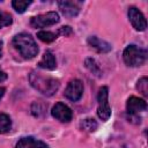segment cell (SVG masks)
Here are the masks:
<instances>
[{
  "instance_id": "obj_1",
  "label": "cell",
  "mask_w": 148,
  "mask_h": 148,
  "mask_svg": "<svg viewBox=\"0 0 148 148\" xmlns=\"http://www.w3.org/2000/svg\"><path fill=\"white\" fill-rule=\"evenodd\" d=\"M29 81L36 90H38L39 92L46 96L53 95L59 88L58 80L50 76H43L36 72H31V74L29 75Z\"/></svg>"
},
{
  "instance_id": "obj_2",
  "label": "cell",
  "mask_w": 148,
  "mask_h": 148,
  "mask_svg": "<svg viewBox=\"0 0 148 148\" xmlns=\"http://www.w3.org/2000/svg\"><path fill=\"white\" fill-rule=\"evenodd\" d=\"M13 44L15 49L21 53V56L25 59H31L38 53V46L35 39L25 32H21L16 35L13 39Z\"/></svg>"
},
{
  "instance_id": "obj_3",
  "label": "cell",
  "mask_w": 148,
  "mask_h": 148,
  "mask_svg": "<svg viewBox=\"0 0 148 148\" xmlns=\"http://www.w3.org/2000/svg\"><path fill=\"white\" fill-rule=\"evenodd\" d=\"M123 58H124V61L127 66L138 67V66H141L146 61L147 52H146V50L132 44V45H128L124 50Z\"/></svg>"
},
{
  "instance_id": "obj_4",
  "label": "cell",
  "mask_w": 148,
  "mask_h": 148,
  "mask_svg": "<svg viewBox=\"0 0 148 148\" xmlns=\"http://www.w3.org/2000/svg\"><path fill=\"white\" fill-rule=\"evenodd\" d=\"M109 89L108 87H102L98 90L97 101H98V108H97V114L102 120H108L111 116V108L109 105Z\"/></svg>"
},
{
  "instance_id": "obj_5",
  "label": "cell",
  "mask_w": 148,
  "mask_h": 148,
  "mask_svg": "<svg viewBox=\"0 0 148 148\" xmlns=\"http://www.w3.org/2000/svg\"><path fill=\"white\" fill-rule=\"evenodd\" d=\"M126 109H127V114H128V119L132 120H138V123H140V118H139V112L145 111L147 109V103L145 102V99L132 96L127 99V104H126Z\"/></svg>"
},
{
  "instance_id": "obj_6",
  "label": "cell",
  "mask_w": 148,
  "mask_h": 148,
  "mask_svg": "<svg viewBox=\"0 0 148 148\" xmlns=\"http://www.w3.org/2000/svg\"><path fill=\"white\" fill-rule=\"evenodd\" d=\"M58 22H59V15L56 12H49L46 14L37 15L31 17L30 20V24L32 28H45L53 25Z\"/></svg>"
},
{
  "instance_id": "obj_7",
  "label": "cell",
  "mask_w": 148,
  "mask_h": 148,
  "mask_svg": "<svg viewBox=\"0 0 148 148\" xmlns=\"http://www.w3.org/2000/svg\"><path fill=\"white\" fill-rule=\"evenodd\" d=\"M82 92H83V84L80 80L75 79V80L69 81V83L67 84L66 90H65V96L69 101L76 102L81 98Z\"/></svg>"
},
{
  "instance_id": "obj_8",
  "label": "cell",
  "mask_w": 148,
  "mask_h": 148,
  "mask_svg": "<svg viewBox=\"0 0 148 148\" xmlns=\"http://www.w3.org/2000/svg\"><path fill=\"white\" fill-rule=\"evenodd\" d=\"M51 114L52 117H54L56 119L62 121V123H68L72 120V117H73V113H72V110L64 103L59 102L57 103L52 110H51Z\"/></svg>"
},
{
  "instance_id": "obj_9",
  "label": "cell",
  "mask_w": 148,
  "mask_h": 148,
  "mask_svg": "<svg viewBox=\"0 0 148 148\" xmlns=\"http://www.w3.org/2000/svg\"><path fill=\"white\" fill-rule=\"evenodd\" d=\"M128 18L134 27V29L139 31H143L147 28V22L143 16V14L136 8V7H130L128 8Z\"/></svg>"
},
{
  "instance_id": "obj_10",
  "label": "cell",
  "mask_w": 148,
  "mask_h": 148,
  "mask_svg": "<svg viewBox=\"0 0 148 148\" xmlns=\"http://www.w3.org/2000/svg\"><path fill=\"white\" fill-rule=\"evenodd\" d=\"M58 6H59L61 13L67 17L76 16L79 14V12H80V2H77V1L64 0V1H59Z\"/></svg>"
},
{
  "instance_id": "obj_11",
  "label": "cell",
  "mask_w": 148,
  "mask_h": 148,
  "mask_svg": "<svg viewBox=\"0 0 148 148\" xmlns=\"http://www.w3.org/2000/svg\"><path fill=\"white\" fill-rule=\"evenodd\" d=\"M16 148H49L47 145L40 140H37L32 136H25L18 140Z\"/></svg>"
},
{
  "instance_id": "obj_12",
  "label": "cell",
  "mask_w": 148,
  "mask_h": 148,
  "mask_svg": "<svg viewBox=\"0 0 148 148\" xmlns=\"http://www.w3.org/2000/svg\"><path fill=\"white\" fill-rule=\"evenodd\" d=\"M88 44H89L91 47H94L95 50H97L98 52H102V53H106V52L111 51V49H112V46H111L108 42L102 40V39H99V38L96 37V36L89 37V38H88Z\"/></svg>"
},
{
  "instance_id": "obj_13",
  "label": "cell",
  "mask_w": 148,
  "mask_h": 148,
  "mask_svg": "<svg viewBox=\"0 0 148 148\" xmlns=\"http://www.w3.org/2000/svg\"><path fill=\"white\" fill-rule=\"evenodd\" d=\"M38 66L45 69H54L57 67V62H56V58L53 53L51 51H46L43 54V58L40 59V61L38 62Z\"/></svg>"
},
{
  "instance_id": "obj_14",
  "label": "cell",
  "mask_w": 148,
  "mask_h": 148,
  "mask_svg": "<svg viewBox=\"0 0 148 148\" xmlns=\"http://www.w3.org/2000/svg\"><path fill=\"white\" fill-rule=\"evenodd\" d=\"M12 127V120L8 114L0 113V133H7Z\"/></svg>"
},
{
  "instance_id": "obj_15",
  "label": "cell",
  "mask_w": 148,
  "mask_h": 148,
  "mask_svg": "<svg viewBox=\"0 0 148 148\" xmlns=\"http://www.w3.org/2000/svg\"><path fill=\"white\" fill-rule=\"evenodd\" d=\"M31 5V1H27V0H14L12 2L13 8L17 12V13H23L25 12V9Z\"/></svg>"
},
{
  "instance_id": "obj_16",
  "label": "cell",
  "mask_w": 148,
  "mask_h": 148,
  "mask_svg": "<svg viewBox=\"0 0 148 148\" xmlns=\"http://www.w3.org/2000/svg\"><path fill=\"white\" fill-rule=\"evenodd\" d=\"M37 37H38V39H40L44 43H51V42H53L57 38V34H54L52 31H45V30H43V31L37 32Z\"/></svg>"
},
{
  "instance_id": "obj_17",
  "label": "cell",
  "mask_w": 148,
  "mask_h": 148,
  "mask_svg": "<svg viewBox=\"0 0 148 148\" xmlns=\"http://www.w3.org/2000/svg\"><path fill=\"white\" fill-rule=\"evenodd\" d=\"M81 127H82V130H84L87 132H94L97 128V123L95 121V119L87 118L81 123Z\"/></svg>"
},
{
  "instance_id": "obj_18",
  "label": "cell",
  "mask_w": 148,
  "mask_h": 148,
  "mask_svg": "<svg viewBox=\"0 0 148 148\" xmlns=\"http://www.w3.org/2000/svg\"><path fill=\"white\" fill-rule=\"evenodd\" d=\"M86 66H87V68H88L92 74L101 75V69H99L98 65L96 64V61H95L92 58H88V59H86Z\"/></svg>"
},
{
  "instance_id": "obj_19",
  "label": "cell",
  "mask_w": 148,
  "mask_h": 148,
  "mask_svg": "<svg viewBox=\"0 0 148 148\" xmlns=\"http://www.w3.org/2000/svg\"><path fill=\"white\" fill-rule=\"evenodd\" d=\"M136 88L139 89V91H140L142 95H145V96L148 95V80H147L146 76L141 77V79L138 81Z\"/></svg>"
},
{
  "instance_id": "obj_20",
  "label": "cell",
  "mask_w": 148,
  "mask_h": 148,
  "mask_svg": "<svg viewBox=\"0 0 148 148\" xmlns=\"http://www.w3.org/2000/svg\"><path fill=\"white\" fill-rule=\"evenodd\" d=\"M12 22H13V20H12L10 14H8L3 10H0V29L12 24Z\"/></svg>"
},
{
  "instance_id": "obj_21",
  "label": "cell",
  "mask_w": 148,
  "mask_h": 148,
  "mask_svg": "<svg viewBox=\"0 0 148 148\" xmlns=\"http://www.w3.org/2000/svg\"><path fill=\"white\" fill-rule=\"evenodd\" d=\"M58 34H60V35H65V36H68V35H71V34H72V29H71V27H68V25H66V27H61V28L58 30Z\"/></svg>"
},
{
  "instance_id": "obj_22",
  "label": "cell",
  "mask_w": 148,
  "mask_h": 148,
  "mask_svg": "<svg viewBox=\"0 0 148 148\" xmlns=\"http://www.w3.org/2000/svg\"><path fill=\"white\" fill-rule=\"evenodd\" d=\"M7 79V74L0 68V82H2V81H5Z\"/></svg>"
},
{
  "instance_id": "obj_23",
  "label": "cell",
  "mask_w": 148,
  "mask_h": 148,
  "mask_svg": "<svg viewBox=\"0 0 148 148\" xmlns=\"http://www.w3.org/2000/svg\"><path fill=\"white\" fill-rule=\"evenodd\" d=\"M5 91H6V89L3 88V87H0V98L3 96V94H5Z\"/></svg>"
},
{
  "instance_id": "obj_24",
  "label": "cell",
  "mask_w": 148,
  "mask_h": 148,
  "mask_svg": "<svg viewBox=\"0 0 148 148\" xmlns=\"http://www.w3.org/2000/svg\"><path fill=\"white\" fill-rule=\"evenodd\" d=\"M2 57V43L0 42V58Z\"/></svg>"
}]
</instances>
